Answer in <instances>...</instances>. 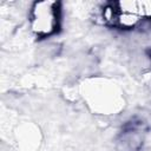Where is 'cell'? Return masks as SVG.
I'll return each instance as SVG.
<instances>
[{"mask_svg":"<svg viewBox=\"0 0 151 151\" xmlns=\"http://www.w3.org/2000/svg\"><path fill=\"white\" fill-rule=\"evenodd\" d=\"M107 22L120 28H132L143 18L142 5L138 1H118L110 4L104 11Z\"/></svg>","mask_w":151,"mask_h":151,"instance_id":"2","label":"cell"},{"mask_svg":"<svg viewBox=\"0 0 151 151\" xmlns=\"http://www.w3.org/2000/svg\"><path fill=\"white\" fill-rule=\"evenodd\" d=\"M60 22L59 2L39 1L35 2L29 13V24L32 32L40 38L54 34Z\"/></svg>","mask_w":151,"mask_h":151,"instance_id":"1","label":"cell"}]
</instances>
